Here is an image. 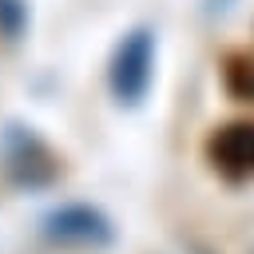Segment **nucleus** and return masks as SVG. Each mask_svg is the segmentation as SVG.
<instances>
[{
    "label": "nucleus",
    "mask_w": 254,
    "mask_h": 254,
    "mask_svg": "<svg viewBox=\"0 0 254 254\" xmlns=\"http://www.w3.org/2000/svg\"><path fill=\"white\" fill-rule=\"evenodd\" d=\"M210 159L230 179L254 175V123H230L210 139Z\"/></svg>",
    "instance_id": "obj_2"
},
{
    "label": "nucleus",
    "mask_w": 254,
    "mask_h": 254,
    "mask_svg": "<svg viewBox=\"0 0 254 254\" xmlns=\"http://www.w3.org/2000/svg\"><path fill=\"white\" fill-rule=\"evenodd\" d=\"M151 60H155L151 32H131L115 48V60H111V91L119 95V103H139L143 99V91L151 83Z\"/></svg>",
    "instance_id": "obj_1"
},
{
    "label": "nucleus",
    "mask_w": 254,
    "mask_h": 254,
    "mask_svg": "<svg viewBox=\"0 0 254 254\" xmlns=\"http://www.w3.org/2000/svg\"><path fill=\"white\" fill-rule=\"evenodd\" d=\"M48 230L60 242H103L107 238V222L95 210H87V206H67L60 214H52Z\"/></svg>",
    "instance_id": "obj_3"
}]
</instances>
